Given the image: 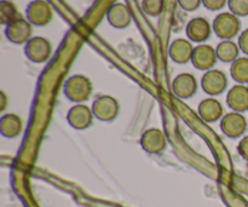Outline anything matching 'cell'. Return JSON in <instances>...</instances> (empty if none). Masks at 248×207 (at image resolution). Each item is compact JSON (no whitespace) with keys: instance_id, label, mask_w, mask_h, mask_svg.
<instances>
[{"instance_id":"obj_1","label":"cell","mask_w":248,"mask_h":207,"mask_svg":"<svg viewBox=\"0 0 248 207\" xmlns=\"http://www.w3.org/2000/svg\"><path fill=\"white\" fill-rule=\"evenodd\" d=\"M213 32L222 40H232L239 34L241 22L232 12H222L213 21Z\"/></svg>"},{"instance_id":"obj_2","label":"cell","mask_w":248,"mask_h":207,"mask_svg":"<svg viewBox=\"0 0 248 207\" xmlns=\"http://www.w3.org/2000/svg\"><path fill=\"white\" fill-rule=\"evenodd\" d=\"M64 94L73 102L86 101L92 94L91 81L85 75H73L65 82Z\"/></svg>"},{"instance_id":"obj_3","label":"cell","mask_w":248,"mask_h":207,"mask_svg":"<svg viewBox=\"0 0 248 207\" xmlns=\"http://www.w3.org/2000/svg\"><path fill=\"white\" fill-rule=\"evenodd\" d=\"M26 56L34 63H44L52 55V45L44 36H34L24 46Z\"/></svg>"},{"instance_id":"obj_4","label":"cell","mask_w":248,"mask_h":207,"mask_svg":"<svg viewBox=\"0 0 248 207\" xmlns=\"http://www.w3.org/2000/svg\"><path fill=\"white\" fill-rule=\"evenodd\" d=\"M27 19L33 26L43 27L52 21L53 11L51 5L45 0H33L26 9Z\"/></svg>"},{"instance_id":"obj_5","label":"cell","mask_w":248,"mask_h":207,"mask_svg":"<svg viewBox=\"0 0 248 207\" xmlns=\"http://www.w3.org/2000/svg\"><path fill=\"white\" fill-rule=\"evenodd\" d=\"M31 33H33V24L23 17H18L7 24L5 29L6 38L14 44H27L31 39Z\"/></svg>"},{"instance_id":"obj_6","label":"cell","mask_w":248,"mask_h":207,"mask_svg":"<svg viewBox=\"0 0 248 207\" xmlns=\"http://www.w3.org/2000/svg\"><path fill=\"white\" fill-rule=\"evenodd\" d=\"M201 86L210 96H218L227 89L228 78L225 73L219 69L207 70L201 79Z\"/></svg>"},{"instance_id":"obj_7","label":"cell","mask_w":248,"mask_h":207,"mask_svg":"<svg viewBox=\"0 0 248 207\" xmlns=\"http://www.w3.org/2000/svg\"><path fill=\"white\" fill-rule=\"evenodd\" d=\"M217 60L218 57L216 48H213L211 45H207V44H200L194 48L191 63L198 69L207 72V70L213 69Z\"/></svg>"},{"instance_id":"obj_8","label":"cell","mask_w":248,"mask_h":207,"mask_svg":"<svg viewBox=\"0 0 248 207\" xmlns=\"http://www.w3.org/2000/svg\"><path fill=\"white\" fill-rule=\"evenodd\" d=\"M220 128L228 137L237 138L246 132L247 120L242 114L232 111V113L223 116L222 121H220Z\"/></svg>"},{"instance_id":"obj_9","label":"cell","mask_w":248,"mask_h":207,"mask_svg":"<svg viewBox=\"0 0 248 207\" xmlns=\"http://www.w3.org/2000/svg\"><path fill=\"white\" fill-rule=\"evenodd\" d=\"M92 111L99 120L110 121L115 119L119 113V103L114 97L101 96L93 102Z\"/></svg>"},{"instance_id":"obj_10","label":"cell","mask_w":248,"mask_h":207,"mask_svg":"<svg viewBox=\"0 0 248 207\" xmlns=\"http://www.w3.org/2000/svg\"><path fill=\"white\" fill-rule=\"evenodd\" d=\"M212 34V26L203 17H195L186 26V36L193 43H205Z\"/></svg>"},{"instance_id":"obj_11","label":"cell","mask_w":248,"mask_h":207,"mask_svg":"<svg viewBox=\"0 0 248 207\" xmlns=\"http://www.w3.org/2000/svg\"><path fill=\"white\" fill-rule=\"evenodd\" d=\"M172 90L177 97L182 99H188L195 95L198 90V81L190 73H182L177 75L172 84Z\"/></svg>"},{"instance_id":"obj_12","label":"cell","mask_w":248,"mask_h":207,"mask_svg":"<svg viewBox=\"0 0 248 207\" xmlns=\"http://www.w3.org/2000/svg\"><path fill=\"white\" fill-rule=\"evenodd\" d=\"M93 111L85 104H77L68 111V123L78 130H84L91 126L93 120Z\"/></svg>"},{"instance_id":"obj_13","label":"cell","mask_w":248,"mask_h":207,"mask_svg":"<svg viewBox=\"0 0 248 207\" xmlns=\"http://www.w3.org/2000/svg\"><path fill=\"white\" fill-rule=\"evenodd\" d=\"M194 48H194L190 40L179 38L171 43L169 48V55L173 62L183 64V63L191 61Z\"/></svg>"},{"instance_id":"obj_14","label":"cell","mask_w":248,"mask_h":207,"mask_svg":"<svg viewBox=\"0 0 248 207\" xmlns=\"http://www.w3.org/2000/svg\"><path fill=\"white\" fill-rule=\"evenodd\" d=\"M107 18H108L110 26L116 29L127 28L132 21L130 10L123 2H116V4L111 5L107 12Z\"/></svg>"},{"instance_id":"obj_15","label":"cell","mask_w":248,"mask_h":207,"mask_svg":"<svg viewBox=\"0 0 248 207\" xmlns=\"http://www.w3.org/2000/svg\"><path fill=\"white\" fill-rule=\"evenodd\" d=\"M227 103L237 113L248 111V87L242 84L232 86L227 95Z\"/></svg>"},{"instance_id":"obj_16","label":"cell","mask_w":248,"mask_h":207,"mask_svg":"<svg viewBox=\"0 0 248 207\" xmlns=\"http://www.w3.org/2000/svg\"><path fill=\"white\" fill-rule=\"evenodd\" d=\"M142 147L149 153H159L166 147V137L159 128H149L142 136Z\"/></svg>"},{"instance_id":"obj_17","label":"cell","mask_w":248,"mask_h":207,"mask_svg":"<svg viewBox=\"0 0 248 207\" xmlns=\"http://www.w3.org/2000/svg\"><path fill=\"white\" fill-rule=\"evenodd\" d=\"M223 106L218 99L210 97L199 104V115L207 123H215L223 116Z\"/></svg>"},{"instance_id":"obj_18","label":"cell","mask_w":248,"mask_h":207,"mask_svg":"<svg viewBox=\"0 0 248 207\" xmlns=\"http://www.w3.org/2000/svg\"><path fill=\"white\" fill-rule=\"evenodd\" d=\"M22 128H23L22 119L16 114H6L2 116L0 121L1 133L7 138L17 137L22 132Z\"/></svg>"},{"instance_id":"obj_19","label":"cell","mask_w":248,"mask_h":207,"mask_svg":"<svg viewBox=\"0 0 248 207\" xmlns=\"http://www.w3.org/2000/svg\"><path fill=\"white\" fill-rule=\"evenodd\" d=\"M240 48L236 43L232 40H222V43L218 44L216 48L218 60L225 63H232L239 58Z\"/></svg>"},{"instance_id":"obj_20","label":"cell","mask_w":248,"mask_h":207,"mask_svg":"<svg viewBox=\"0 0 248 207\" xmlns=\"http://www.w3.org/2000/svg\"><path fill=\"white\" fill-rule=\"evenodd\" d=\"M230 73H232V77L235 81L242 85L248 84V58L241 57L232 62Z\"/></svg>"},{"instance_id":"obj_21","label":"cell","mask_w":248,"mask_h":207,"mask_svg":"<svg viewBox=\"0 0 248 207\" xmlns=\"http://www.w3.org/2000/svg\"><path fill=\"white\" fill-rule=\"evenodd\" d=\"M18 17H21V15L18 14L16 5L11 0H1V2H0V19H1V23L7 26Z\"/></svg>"},{"instance_id":"obj_22","label":"cell","mask_w":248,"mask_h":207,"mask_svg":"<svg viewBox=\"0 0 248 207\" xmlns=\"http://www.w3.org/2000/svg\"><path fill=\"white\" fill-rule=\"evenodd\" d=\"M142 7L145 14L149 15V16H160L164 11L165 0H143Z\"/></svg>"},{"instance_id":"obj_23","label":"cell","mask_w":248,"mask_h":207,"mask_svg":"<svg viewBox=\"0 0 248 207\" xmlns=\"http://www.w3.org/2000/svg\"><path fill=\"white\" fill-rule=\"evenodd\" d=\"M228 6L235 16H248V0H228Z\"/></svg>"},{"instance_id":"obj_24","label":"cell","mask_w":248,"mask_h":207,"mask_svg":"<svg viewBox=\"0 0 248 207\" xmlns=\"http://www.w3.org/2000/svg\"><path fill=\"white\" fill-rule=\"evenodd\" d=\"M177 1L184 11H195L202 4V0H177Z\"/></svg>"},{"instance_id":"obj_25","label":"cell","mask_w":248,"mask_h":207,"mask_svg":"<svg viewBox=\"0 0 248 207\" xmlns=\"http://www.w3.org/2000/svg\"><path fill=\"white\" fill-rule=\"evenodd\" d=\"M228 0H202L203 6L211 11H219L225 6Z\"/></svg>"},{"instance_id":"obj_26","label":"cell","mask_w":248,"mask_h":207,"mask_svg":"<svg viewBox=\"0 0 248 207\" xmlns=\"http://www.w3.org/2000/svg\"><path fill=\"white\" fill-rule=\"evenodd\" d=\"M237 45H239L240 50L248 56V29H245V31L240 34Z\"/></svg>"},{"instance_id":"obj_27","label":"cell","mask_w":248,"mask_h":207,"mask_svg":"<svg viewBox=\"0 0 248 207\" xmlns=\"http://www.w3.org/2000/svg\"><path fill=\"white\" fill-rule=\"evenodd\" d=\"M237 150L241 154L242 158L248 160V136H245L241 141H240L239 145H237Z\"/></svg>"}]
</instances>
